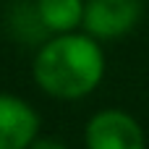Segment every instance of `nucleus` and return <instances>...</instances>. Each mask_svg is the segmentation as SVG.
Instances as JSON below:
<instances>
[{
  "label": "nucleus",
  "instance_id": "nucleus-1",
  "mask_svg": "<svg viewBox=\"0 0 149 149\" xmlns=\"http://www.w3.org/2000/svg\"><path fill=\"white\" fill-rule=\"evenodd\" d=\"M105 50L86 31L47 37L31 60L34 84L52 100L73 102L89 97L105 79Z\"/></svg>",
  "mask_w": 149,
  "mask_h": 149
},
{
  "label": "nucleus",
  "instance_id": "nucleus-2",
  "mask_svg": "<svg viewBox=\"0 0 149 149\" xmlns=\"http://www.w3.org/2000/svg\"><path fill=\"white\" fill-rule=\"evenodd\" d=\"M84 147L86 149H147V134L131 113H126L120 107H105V110H97L86 120Z\"/></svg>",
  "mask_w": 149,
  "mask_h": 149
},
{
  "label": "nucleus",
  "instance_id": "nucleus-3",
  "mask_svg": "<svg viewBox=\"0 0 149 149\" xmlns=\"http://www.w3.org/2000/svg\"><path fill=\"white\" fill-rule=\"evenodd\" d=\"M144 16L141 0H86L81 29L97 42H113L131 34Z\"/></svg>",
  "mask_w": 149,
  "mask_h": 149
},
{
  "label": "nucleus",
  "instance_id": "nucleus-4",
  "mask_svg": "<svg viewBox=\"0 0 149 149\" xmlns=\"http://www.w3.org/2000/svg\"><path fill=\"white\" fill-rule=\"evenodd\" d=\"M42 118L18 94L0 92V149H29L39 136Z\"/></svg>",
  "mask_w": 149,
  "mask_h": 149
},
{
  "label": "nucleus",
  "instance_id": "nucleus-5",
  "mask_svg": "<svg viewBox=\"0 0 149 149\" xmlns=\"http://www.w3.org/2000/svg\"><path fill=\"white\" fill-rule=\"evenodd\" d=\"M84 3L86 0H34V8L45 31L52 37V34H68L81 29Z\"/></svg>",
  "mask_w": 149,
  "mask_h": 149
},
{
  "label": "nucleus",
  "instance_id": "nucleus-6",
  "mask_svg": "<svg viewBox=\"0 0 149 149\" xmlns=\"http://www.w3.org/2000/svg\"><path fill=\"white\" fill-rule=\"evenodd\" d=\"M29 149H68L60 139H52V136H37L34 139V144Z\"/></svg>",
  "mask_w": 149,
  "mask_h": 149
}]
</instances>
